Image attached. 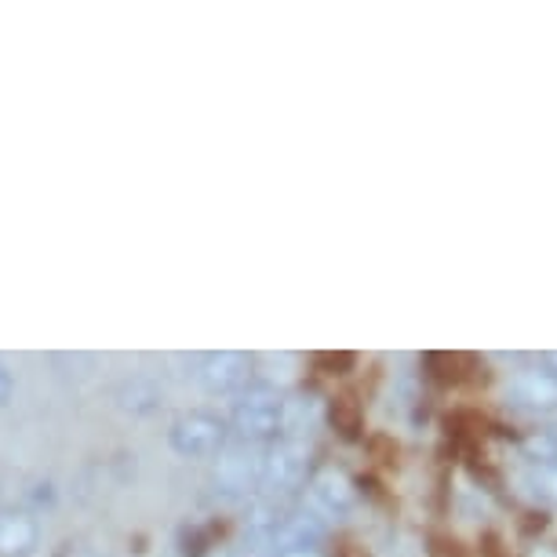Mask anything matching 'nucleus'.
Returning <instances> with one entry per match:
<instances>
[]
</instances>
